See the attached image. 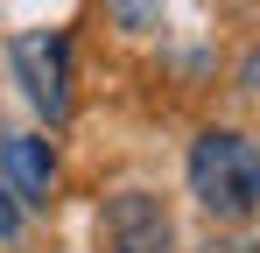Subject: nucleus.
Wrapping results in <instances>:
<instances>
[{
  "label": "nucleus",
  "instance_id": "nucleus-4",
  "mask_svg": "<svg viewBox=\"0 0 260 253\" xmlns=\"http://www.w3.org/2000/svg\"><path fill=\"white\" fill-rule=\"evenodd\" d=\"M0 169H7V183L21 190V204H49V183H56L49 141H36V134H7V141H0Z\"/></svg>",
  "mask_w": 260,
  "mask_h": 253
},
{
  "label": "nucleus",
  "instance_id": "nucleus-7",
  "mask_svg": "<svg viewBox=\"0 0 260 253\" xmlns=\"http://www.w3.org/2000/svg\"><path fill=\"white\" fill-rule=\"evenodd\" d=\"M239 84H246V91H260V49L246 56V71H239Z\"/></svg>",
  "mask_w": 260,
  "mask_h": 253
},
{
  "label": "nucleus",
  "instance_id": "nucleus-5",
  "mask_svg": "<svg viewBox=\"0 0 260 253\" xmlns=\"http://www.w3.org/2000/svg\"><path fill=\"white\" fill-rule=\"evenodd\" d=\"M113 14H120V28H134V36L162 28V0H113Z\"/></svg>",
  "mask_w": 260,
  "mask_h": 253
},
{
  "label": "nucleus",
  "instance_id": "nucleus-2",
  "mask_svg": "<svg viewBox=\"0 0 260 253\" xmlns=\"http://www.w3.org/2000/svg\"><path fill=\"white\" fill-rule=\"evenodd\" d=\"M91 253H176V218L155 190H120L91 218Z\"/></svg>",
  "mask_w": 260,
  "mask_h": 253
},
{
  "label": "nucleus",
  "instance_id": "nucleus-3",
  "mask_svg": "<svg viewBox=\"0 0 260 253\" xmlns=\"http://www.w3.org/2000/svg\"><path fill=\"white\" fill-rule=\"evenodd\" d=\"M7 56H14V78L28 91V106L43 120H63L71 113V42L56 28H28V36H14Z\"/></svg>",
  "mask_w": 260,
  "mask_h": 253
},
{
  "label": "nucleus",
  "instance_id": "nucleus-6",
  "mask_svg": "<svg viewBox=\"0 0 260 253\" xmlns=\"http://www.w3.org/2000/svg\"><path fill=\"white\" fill-rule=\"evenodd\" d=\"M21 190H14V183H7V176H0V246H7V239H21Z\"/></svg>",
  "mask_w": 260,
  "mask_h": 253
},
{
  "label": "nucleus",
  "instance_id": "nucleus-1",
  "mask_svg": "<svg viewBox=\"0 0 260 253\" xmlns=\"http://www.w3.org/2000/svg\"><path fill=\"white\" fill-rule=\"evenodd\" d=\"M190 197L211 211L218 225H246L260 211V141L211 126L190 141Z\"/></svg>",
  "mask_w": 260,
  "mask_h": 253
}]
</instances>
